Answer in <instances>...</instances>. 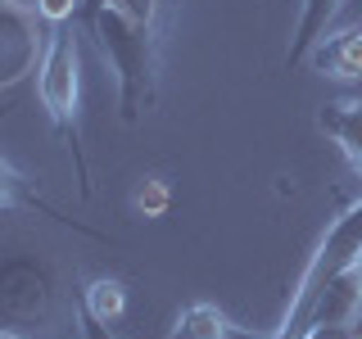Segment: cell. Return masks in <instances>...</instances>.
<instances>
[{"label": "cell", "instance_id": "obj_1", "mask_svg": "<svg viewBox=\"0 0 362 339\" xmlns=\"http://www.w3.org/2000/svg\"><path fill=\"white\" fill-rule=\"evenodd\" d=\"M90 41L100 45L105 64L118 77V109L127 122H141V113L154 109L158 100V32L154 23L132 18L113 0H86L82 14Z\"/></svg>", "mask_w": 362, "mask_h": 339}, {"label": "cell", "instance_id": "obj_2", "mask_svg": "<svg viewBox=\"0 0 362 339\" xmlns=\"http://www.w3.org/2000/svg\"><path fill=\"white\" fill-rule=\"evenodd\" d=\"M77 23V18H73ZM73 23H59L50 28V37L41 41L37 54V100L50 118V127L59 131V141L73 154L77 181H82V195L90 199V167L82 154V45H77V28Z\"/></svg>", "mask_w": 362, "mask_h": 339}, {"label": "cell", "instance_id": "obj_3", "mask_svg": "<svg viewBox=\"0 0 362 339\" xmlns=\"http://www.w3.org/2000/svg\"><path fill=\"white\" fill-rule=\"evenodd\" d=\"M354 263H362V199L354 208L339 213V218L326 226V235L317 240L308 267L299 271V280H294V290H290V303H286V316H281L276 335H290V339L299 335L303 326H308V312H313V303L322 299V290Z\"/></svg>", "mask_w": 362, "mask_h": 339}, {"label": "cell", "instance_id": "obj_4", "mask_svg": "<svg viewBox=\"0 0 362 339\" xmlns=\"http://www.w3.org/2000/svg\"><path fill=\"white\" fill-rule=\"evenodd\" d=\"M59 312V290H54L50 267L28 254H14L0 263V326L14 331H41Z\"/></svg>", "mask_w": 362, "mask_h": 339}, {"label": "cell", "instance_id": "obj_5", "mask_svg": "<svg viewBox=\"0 0 362 339\" xmlns=\"http://www.w3.org/2000/svg\"><path fill=\"white\" fill-rule=\"evenodd\" d=\"M37 28L45 23L23 5H0V86H14L28 68H37L41 41Z\"/></svg>", "mask_w": 362, "mask_h": 339}, {"label": "cell", "instance_id": "obj_6", "mask_svg": "<svg viewBox=\"0 0 362 339\" xmlns=\"http://www.w3.org/2000/svg\"><path fill=\"white\" fill-rule=\"evenodd\" d=\"M317 127H322L326 141L344 154V163L362 177V95L326 100L322 113H317Z\"/></svg>", "mask_w": 362, "mask_h": 339}, {"label": "cell", "instance_id": "obj_7", "mask_svg": "<svg viewBox=\"0 0 362 339\" xmlns=\"http://www.w3.org/2000/svg\"><path fill=\"white\" fill-rule=\"evenodd\" d=\"M168 339H272V335H258L249 326H235L226 312H218L213 303H190L186 312L177 316L173 335Z\"/></svg>", "mask_w": 362, "mask_h": 339}, {"label": "cell", "instance_id": "obj_8", "mask_svg": "<svg viewBox=\"0 0 362 339\" xmlns=\"http://www.w3.org/2000/svg\"><path fill=\"white\" fill-rule=\"evenodd\" d=\"M308 59L322 68L326 77H362V28L326 32Z\"/></svg>", "mask_w": 362, "mask_h": 339}, {"label": "cell", "instance_id": "obj_9", "mask_svg": "<svg viewBox=\"0 0 362 339\" xmlns=\"http://www.w3.org/2000/svg\"><path fill=\"white\" fill-rule=\"evenodd\" d=\"M0 208H37L41 218H54L59 226H73V231H82V235H95V240H109V235H100V231H90V226H82V222H68V218H59V213L45 203L37 190H32V181L18 172L9 158H0Z\"/></svg>", "mask_w": 362, "mask_h": 339}, {"label": "cell", "instance_id": "obj_10", "mask_svg": "<svg viewBox=\"0 0 362 339\" xmlns=\"http://www.w3.org/2000/svg\"><path fill=\"white\" fill-rule=\"evenodd\" d=\"M339 9H344V0H303V14H299V28H294L286 68H299V64L317 50V41L331 32V23H335Z\"/></svg>", "mask_w": 362, "mask_h": 339}, {"label": "cell", "instance_id": "obj_11", "mask_svg": "<svg viewBox=\"0 0 362 339\" xmlns=\"http://www.w3.org/2000/svg\"><path fill=\"white\" fill-rule=\"evenodd\" d=\"M122 308H127V290H122V280H109V276H100V280H90V285L82 290V312L90 316H100V321H118Z\"/></svg>", "mask_w": 362, "mask_h": 339}, {"label": "cell", "instance_id": "obj_12", "mask_svg": "<svg viewBox=\"0 0 362 339\" xmlns=\"http://www.w3.org/2000/svg\"><path fill=\"white\" fill-rule=\"evenodd\" d=\"M299 339H362L354 321H308Z\"/></svg>", "mask_w": 362, "mask_h": 339}, {"label": "cell", "instance_id": "obj_13", "mask_svg": "<svg viewBox=\"0 0 362 339\" xmlns=\"http://www.w3.org/2000/svg\"><path fill=\"white\" fill-rule=\"evenodd\" d=\"M73 321H77V339H118V335H113V326H109V321H100V316L82 312V303H77Z\"/></svg>", "mask_w": 362, "mask_h": 339}, {"label": "cell", "instance_id": "obj_14", "mask_svg": "<svg viewBox=\"0 0 362 339\" xmlns=\"http://www.w3.org/2000/svg\"><path fill=\"white\" fill-rule=\"evenodd\" d=\"M118 9H127L132 18H141V23H154L158 18V0H113Z\"/></svg>", "mask_w": 362, "mask_h": 339}, {"label": "cell", "instance_id": "obj_15", "mask_svg": "<svg viewBox=\"0 0 362 339\" xmlns=\"http://www.w3.org/2000/svg\"><path fill=\"white\" fill-rule=\"evenodd\" d=\"M0 339H28L23 331H14V326H0Z\"/></svg>", "mask_w": 362, "mask_h": 339}, {"label": "cell", "instance_id": "obj_16", "mask_svg": "<svg viewBox=\"0 0 362 339\" xmlns=\"http://www.w3.org/2000/svg\"><path fill=\"white\" fill-rule=\"evenodd\" d=\"M0 5H23V9H32L37 0H0ZM32 14H37V9H32Z\"/></svg>", "mask_w": 362, "mask_h": 339}, {"label": "cell", "instance_id": "obj_17", "mask_svg": "<svg viewBox=\"0 0 362 339\" xmlns=\"http://www.w3.org/2000/svg\"><path fill=\"white\" fill-rule=\"evenodd\" d=\"M0 113H5V109H0Z\"/></svg>", "mask_w": 362, "mask_h": 339}]
</instances>
